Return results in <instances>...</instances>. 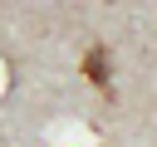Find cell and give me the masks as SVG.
I'll return each mask as SVG.
<instances>
[{"mask_svg":"<svg viewBox=\"0 0 157 147\" xmlns=\"http://www.w3.org/2000/svg\"><path fill=\"white\" fill-rule=\"evenodd\" d=\"M83 74H88V83H93V88H103V93H108V49H103V44H98V49H88Z\"/></svg>","mask_w":157,"mask_h":147,"instance_id":"obj_1","label":"cell"}]
</instances>
